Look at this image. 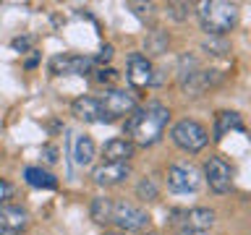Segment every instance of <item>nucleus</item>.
Wrapping results in <instances>:
<instances>
[{"label":"nucleus","mask_w":251,"mask_h":235,"mask_svg":"<svg viewBox=\"0 0 251 235\" xmlns=\"http://www.w3.org/2000/svg\"><path fill=\"white\" fill-rule=\"evenodd\" d=\"M168 123H170V110L165 107L162 102H149V105L133 110L123 128L131 136L133 144L152 146V144H157V141L162 139Z\"/></svg>","instance_id":"nucleus-1"},{"label":"nucleus","mask_w":251,"mask_h":235,"mask_svg":"<svg viewBox=\"0 0 251 235\" xmlns=\"http://www.w3.org/2000/svg\"><path fill=\"white\" fill-rule=\"evenodd\" d=\"M201 29L209 37H225L230 29H235L238 24V5L235 3H225V0H204L196 8Z\"/></svg>","instance_id":"nucleus-2"},{"label":"nucleus","mask_w":251,"mask_h":235,"mask_svg":"<svg viewBox=\"0 0 251 235\" xmlns=\"http://www.w3.org/2000/svg\"><path fill=\"white\" fill-rule=\"evenodd\" d=\"M110 225H115L121 233H141L149 227V214L136 204L128 201H113L110 209Z\"/></svg>","instance_id":"nucleus-3"},{"label":"nucleus","mask_w":251,"mask_h":235,"mask_svg":"<svg viewBox=\"0 0 251 235\" xmlns=\"http://www.w3.org/2000/svg\"><path fill=\"white\" fill-rule=\"evenodd\" d=\"M170 136L173 141H176V146H180L183 152H201L204 146H207V141H209V133L207 128H204L201 123H196V120H178L176 125H173V131H170Z\"/></svg>","instance_id":"nucleus-4"},{"label":"nucleus","mask_w":251,"mask_h":235,"mask_svg":"<svg viewBox=\"0 0 251 235\" xmlns=\"http://www.w3.org/2000/svg\"><path fill=\"white\" fill-rule=\"evenodd\" d=\"M170 225H178L180 233H207L215 225V212L207 207H194V209H180L170 214Z\"/></svg>","instance_id":"nucleus-5"},{"label":"nucleus","mask_w":251,"mask_h":235,"mask_svg":"<svg viewBox=\"0 0 251 235\" xmlns=\"http://www.w3.org/2000/svg\"><path fill=\"white\" fill-rule=\"evenodd\" d=\"M100 99V105L102 110L107 113L110 120H115V118H121V115H131L133 110H136V94H131V92H126V89H107Z\"/></svg>","instance_id":"nucleus-6"},{"label":"nucleus","mask_w":251,"mask_h":235,"mask_svg":"<svg viewBox=\"0 0 251 235\" xmlns=\"http://www.w3.org/2000/svg\"><path fill=\"white\" fill-rule=\"evenodd\" d=\"M204 178L215 193H227L233 188V167L223 157H209L204 164Z\"/></svg>","instance_id":"nucleus-7"},{"label":"nucleus","mask_w":251,"mask_h":235,"mask_svg":"<svg viewBox=\"0 0 251 235\" xmlns=\"http://www.w3.org/2000/svg\"><path fill=\"white\" fill-rule=\"evenodd\" d=\"M201 183L199 178V170L194 167V164H170L168 167V188L173 193H191L196 191Z\"/></svg>","instance_id":"nucleus-8"},{"label":"nucleus","mask_w":251,"mask_h":235,"mask_svg":"<svg viewBox=\"0 0 251 235\" xmlns=\"http://www.w3.org/2000/svg\"><path fill=\"white\" fill-rule=\"evenodd\" d=\"M94 60L84 55H55L50 60V70L55 76H86L92 73Z\"/></svg>","instance_id":"nucleus-9"},{"label":"nucleus","mask_w":251,"mask_h":235,"mask_svg":"<svg viewBox=\"0 0 251 235\" xmlns=\"http://www.w3.org/2000/svg\"><path fill=\"white\" fill-rule=\"evenodd\" d=\"M131 175V164L128 162H102L92 170V180L97 186H118Z\"/></svg>","instance_id":"nucleus-10"},{"label":"nucleus","mask_w":251,"mask_h":235,"mask_svg":"<svg viewBox=\"0 0 251 235\" xmlns=\"http://www.w3.org/2000/svg\"><path fill=\"white\" fill-rule=\"evenodd\" d=\"M71 110H74V115L78 118V120H84V123H110V118H107L105 110H102L100 99L89 97V94L76 97L74 105H71Z\"/></svg>","instance_id":"nucleus-11"},{"label":"nucleus","mask_w":251,"mask_h":235,"mask_svg":"<svg viewBox=\"0 0 251 235\" xmlns=\"http://www.w3.org/2000/svg\"><path fill=\"white\" fill-rule=\"evenodd\" d=\"M152 73H154V66L149 63L147 55H141V52L128 55V81H131V86H136V89L149 86L152 84Z\"/></svg>","instance_id":"nucleus-12"},{"label":"nucleus","mask_w":251,"mask_h":235,"mask_svg":"<svg viewBox=\"0 0 251 235\" xmlns=\"http://www.w3.org/2000/svg\"><path fill=\"white\" fill-rule=\"evenodd\" d=\"M133 154H136V144H133L131 139H110L107 144L102 146L105 162H128Z\"/></svg>","instance_id":"nucleus-13"},{"label":"nucleus","mask_w":251,"mask_h":235,"mask_svg":"<svg viewBox=\"0 0 251 235\" xmlns=\"http://www.w3.org/2000/svg\"><path fill=\"white\" fill-rule=\"evenodd\" d=\"M26 225H29V212H26V209H21V207H8V204H3V207H0V227H3V230L19 233V230H24Z\"/></svg>","instance_id":"nucleus-14"},{"label":"nucleus","mask_w":251,"mask_h":235,"mask_svg":"<svg viewBox=\"0 0 251 235\" xmlns=\"http://www.w3.org/2000/svg\"><path fill=\"white\" fill-rule=\"evenodd\" d=\"M94 152H97V149H94L92 136H86V133L76 136V141H74V162L78 164V167H86V164H92Z\"/></svg>","instance_id":"nucleus-15"},{"label":"nucleus","mask_w":251,"mask_h":235,"mask_svg":"<svg viewBox=\"0 0 251 235\" xmlns=\"http://www.w3.org/2000/svg\"><path fill=\"white\" fill-rule=\"evenodd\" d=\"M227 131H243V120H241L238 113L223 110V113H217V118H215V139L220 141Z\"/></svg>","instance_id":"nucleus-16"},{"label":"nucleus","mask_w":251,"mask_h":235,"mask_svg":"<svg viewBox=\"0 0 251 235\" xmlns=\"http://www.w3.org/2000/svg\"><path fill=\"white\" fill-rule=\"evenodd\" d=\"M24 178H26V183L31 188H47V191L58 188V178H55L52 172L42 170V167H26L24 170Z\"/></svg>","instance_id":"nucleus-17"},{"label":"nucleus","mask_w":251,"mask_h":235,"mask_svg":"<svg viewBox=\"0 0 251 235\" xmlns=\"http://www.w3.org/2000/svg\"><path fill=\"white\" fill-rule=\"evenodd\" d=\"M110 209H113V199L107 196H97L92 199V207H89V214L97 225H110Z\"/></svg>","instance_id":"nucleus-18"},{"label":"nucleus","mask_w":251,"mask_h":235,"mask_svg":"<svg viewBox=\"0 0 251 235\" xmlns=\"http://www.w3.org/2000/svg\"><path fill=\"white\" fill-rule=\"evenodd\" d=\"M144 45H147V52L149 55H160V52L168 50V34L160 31V29H154V31H149V37H147Z\"/></svg>","instance_id":"nucleus-19"},{"label":"nucleus","mask_w":251,"mask_h":235,"mask_svg":"<svg viewBox=\"0 0 251 235\" xmlns=\"http://www.w3.org/2000/svg\"><path fill=\"white\" fill-rule=\"evenodd\" d=\"M201 50L207 55H225V52H230V45H227L225 37H207L201 45Z\"/></svg>","instance_id":"nucleus-20"},{"label":"nucleus","mask_w":251,"mask_h":235,"mask_svg":"<svg viewBox=\"0 0 251 235\" xmlns=\"http://www.w3.org/2000/svg\"><path fill=\"white\" fill-rule=\"evenodd\" d=\"M136 196L144 199V201H154L157 196H160V188H157V183L152 178H141L139 186H136Z\"/></svg>","instance_id":"nucleus-21"},{"label":"nucleus","mask_w":251,"mask_h":235,"mask_svg":"<svg viewBox=\"0 0 251 235\" xmlns=\"http://www.w3.org/2000/svg\"><path fill=\"white\" fill-rule=\"evenodd\" d=\"M168 13L176 21H183V19H188V13H191V5H188V3H170L168 5Z\"/></svg>","instance_id":"nucleus-22"},{"label":"nucleus","mask_w":251,"mask_h":235,"mask_svg":"<svg viewBox=\"0 0 251 235\" xmlns=\"http://www.w3.org/2000/svg\"><path fill=\"white\" fill-rule=\"evenodd\" d=\"M128 8L139 16V19H149V16H152V11H154L152 3H128Z\"/></svg>","instance_id":"nucleus-23"},{"label":"nucleus","mask_w":251,"mask_h":235,"mask_svg":"<svg viewBox=\"0 0 251 235\" xmlns=\"http://www.w3.org/2000/svg\"><path fill=\"white\" fill-rule=\"evenodd\" d=\"M13 193H16V188L8 180H0V207L8 204V199H13Z\"/></svg>","instance_id":"nucleus-24"},{"label":"nucleus","mask_w":251,"mask_h":235,"mask_svg":"<svg viewBox=\"0 0 251 235\" xmlns=\"http://www.w3.org/2000/svg\"><path fill=\"white\" fill-rule=\"evenodd\" d=\"M118 78V70H113V68H102V70H97V81L100 84H113Z\"/></svg>","instance_id":"nucleus-25"},{"label":"nucleus","mask_w":251,"mask_h":235,"mask_svg":"<svg viewBox=\"0 0 251 235\" xmlns=\"http://www.w3.org/2000/svg\"><path fill=\"white\" fill-rule=\"evenodd\" d=\"M11 45H13V50H16V52H26L29 47H31V39H29V37H16Z\"/></svg>","instance_id":"nucleus-26"},{"label":"nucleus","mask_w":251,"mask_h":235,"mask_svg":"<svg viewBox=\"0 0 251 235\" xmlns=\"http://www.w3.org/2000/svg\"><path fill=\"white\" fill-rule=\"evenodd\" d=\"M110 58H113V45H102V50L97 58H92V60H97V63H107Z\"/></svg>","instance_id":"nucleus-27"},{"label":"nucleus","mask_w":251,"mask_h":235,"mask_svg":"<svg viewBox=\"0 0 251 235\" xmlns=\"http://www.w3.org/2000/svg\"><path fill=\"white\" fill-rule=\"evenodd\" d=\"M45 160L47 162H55V160H58V149H55V146H45Z\"/></svg>","instance_id":"nucleus-28"},{"label":"nucleus","mask_w":251,"mask_h":235,"mask_svg":"<svg viewBox=\"0 0 251 235\" xmlns=\"http://www.w3.org/2000/svg\"><path fill=\"white\" fill-rule=\"evenodd\" d=\"M0 235H21V233H13V230H3V227H0Z\"/></svg>","instance_id":"nucleus-29"},{"label":"nucleus","mask_w":251,"mask_h":235,"mask_svg":"<svg viewBox=\"0 0 251 235\" xmlns=\"http://www.w3.org/2000/svg\"><path fill=\"white\" fill-rule=\"evenodd\" d=\"M178 235H209V233H178Z\"/></svg>","instance_id":"nucleus-30"},{"label":"nucleus","mask_w":251,"mask_h":235,"mask_svg":"<svg viewBox=\"0 0 251 235\" xmlns=\"http://www.w3.org/2000/svg\"><path fill=\"white\" fill-rule=\"evenodd\" d=\"M105 235H126V233H105Z\"/></svg>","instance_id":"nucleus-31"},{"label":"nucleus","mask_w":251,"mask_h":235,"mask_svg":"<svg viewBox=\"0 0 251 235\" xmlns=\"http://www.w3.org/2000/svg\"><path fill=\"white\" fill-rule=\"evenodd\" d=\"M152 235H154V233H152Z\"/></svg>","instance_id":"nucleus-32"}]
</instances>
